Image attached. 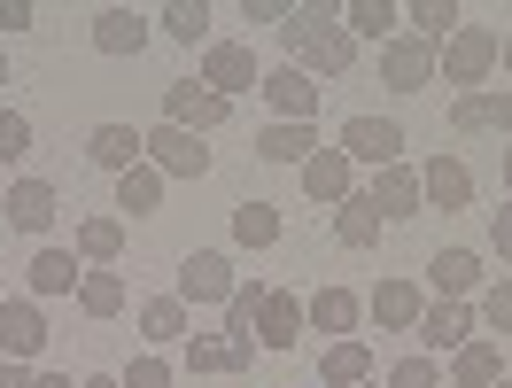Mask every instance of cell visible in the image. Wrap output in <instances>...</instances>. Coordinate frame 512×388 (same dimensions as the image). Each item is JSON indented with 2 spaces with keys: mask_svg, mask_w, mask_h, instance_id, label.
Masks as SVG:
<instances>
[{
  "mask_svg": "<svg viewBox=\"0 0 512 388\" xmlns=\"http://www.w3.org/2000/svg\"><path fill=\"white\" fill-rule=\"evenodd\" d=\"M280 47L295 55V70H326V78H342L357 55V39L334 24V8L326 0H295V16L280 24Z\"/></svg>",
  "mask_w": 512,
  "mask_h": 388,
  "instance_id": "cell-1",
  "label": "cell"
},
{
  "mask_svg": "<svg viewBox=\"0 0 512 388\" xmlns=\"http://www.w3.org/2000/svg\"><path fill=\"white\" fill-rule=\"evenodd\" d=\"M497 47H505L497 32H481V24H458V32L435 47V70H443L450 86H466V94H474L481 78H489V63H497Z\"/></svg>",
  "mask_w": 512,
  "mask_h": 388,
  "instance_id": "cell-2",
  "label": "cell"
},
{
  "mask_svg": "<svg viewBox=\"0 0 512 388\" xmlns=\"http://www.w3.org/2000/svg\"><path fill=\"white\" fill-rule=\"evenodd\" d=\"M350 163H373V171H388V163L404 156V125L396 117H342V140H334Z\"/></svg>",
  "mask_w": 512,
  "mask_h": 388,
  "instance_id": "cell-3",
  "label": "cell"
},
{
  "mask_svg": "<svg viewBox=\"0 0 512 388\" xmlns=\"http://www.w3.org/2000/svg\"><path fill=\"white\" fill-rule=\"evenodd\" d=\"M233 288H241V280H233V257H225V249H194L187 264H179V303H233Z\"/></svg>",
  "mask_w": 512,
  "mask_h": 388,
  "instance_id": "cell-4",
  "label": "cell"
},
{
  "mask_svg": "<svg viewBox=\"0 0 512 388\" xmlns=\"http://www.w3.org/2000/svg\"><path fill=\"white\" fill-rule=\"evenodd\" d=\"M256 94L280 109V125H319V86H311V70L280 63V70H264V86H256Z\"/></svg>",
  "mask_w": 512,
  "mask_h": 388,
  "instance_id": "cell-5",
  "label": "cell"
},
{
  "mask_svg": "<svg viewBox=\"0 0 512 388\" xmlns=\"http://www.w3.org/2000/svg\"><path fill=\"white\" fill-rule=\"evenodd\" d=\"M39 350H47V319H39V303L8 295V303H0V365H32Z\"/></svg>",
  "mask_w": 512,
  "mask_h": 388,
  "instance_id": "cell-6",
  "label": "cell"
},
{
  "mask_svg": "<svg viewBox=\"0 0 512 388\" xmlns=\"http://www.w3.org/2000/svg\"><path fill=\"white\" fill-rule=\"evenodd\" d=\"M225 117H233V101H218L210 86H163V125H179V132H218Z\"/></svg>",
  "mask_w": 512,
  "mask_h": 388,
  "instance_id": "cell-7",
  "label": "cell"
},
{
  "mask_svg": "<svg viewBox=\"0 0 512 388\" xmlns=\"http://www.w3.org/2000/svg\"><path fill=\"white\" fill-rule=\"evenodd\" d=\"M148 163H156L163 179H202V171H210V148H202V132L156 125L148 132Z\"/></svg>",
  "mask_w": 512,
  "mask_h": 388,
  "instance_id": "cell-8",
  "label": "cell"
},
{
  "mask_svg": "<svg viewBox=\"0 0 512 388\" xmlns=\"http://www.w3.org/2000/svg\"><path fill=\"white\" fill-rule=\"evenodd\" d=\"M381 78L388 86H396V94H427V86H435V47H427V39H388L381 47Z\"/></svg>",
  "mask_w": 512,
  "mask_h": 388,
  "instance_id": "cell-9",
  "label": "cell"
},
{
  "mask_svg": "<svg viewBox=\"0 0 512 388\" xmlns=\"http://www.w3.org/2000/svg\"><path fill=\"white\" fill-rule=\"evenodd\" d=\"M202 86H210L218 101H241V94H256L264 78H256L249 47H210V55H202Z\"/></svg>",
  "mask_w": 512,
  "mask_h": 388,
  "instance_id": "cell-10",
  "label": "cell"
},
{
  "mask_svg": "<svg viewBox=\"0 0 512 388\" xmlns=\"http://www.w3.org/2000/svg\"><path fill=\"white\" fill-rule=\"evenodd\" d=\"M86 163H101V171H117V179H125L132 163H148V132H132V125H94V132H86Z\"/></svg>",
  "mask_w": 512,
  "mask_h": 388,
  "instance_id": "cell-11",
  "label": "cell"
},
{
  "mask_svg": "<svg viewBox=\"0 0 512 388\" xmlns=\"http://www.w3.org/2000/svg\"><path fill=\"white\" fill-rule=\"evenodd\" d=\"M303 295H280V288H264V311H256V342L264 350H295L303 342Z\"/></svg>",
  "mask_w": 512,
  "mask_h": 388,
  "instance_id": "cell-12",
  "label": "cell"
},
{
  "mask_svg": "<svg viewBox=\"0 0 512 388\" xmlns=\"http://www.w3.org/2000/svg\"><path fill=\"white\" fill-rule=\"evenodd\" d=\"M0 210H8V226H16V233H47V226H55V210H63V194L47 187V179H16Z\"/></svg>",
  "mask_w": 512,
  "mask_h": 388,
  "instance_id": "cell-13",
  "label": "cell"
},
{
  "mask_svg": "<svg viewBox=\"0 0 512 388\" xmlns=\"http://www.w3.org/2000/svg\"><path fill=\"white\" fill-rule=\"evenodd\" d=\"M412 334L427 342V357L466 350V342H474V311H466V303H435V311H419V326H412Z\"/></svg>",
  "mask_w": 512,
  "mask_h": 388,
  "instance_id": "cell-14",
  "label": "cell"
},
{
  "mask_svg": "<svg viewBox=\"0 0 512 388\" xmlns=\"http://www.w3.org/2000/svg\"><path fill=\"white\" fill-rule=\"evenodd\" d=\"M148 32H156V24H148L140 8H101V16H94V47H101V55H140Z\"/></svg>",
  "mask_w": 512,
  "mask_h": 388,
  "instance_id": "cell-15",
  "label": "cell"
},
{
  "mask_svg": "<svg viewBox=\"0 0 512 388\" xmlns=\"http://www.w3.org/2000/svg\"><path fill=\"white\" fill-rule=\"evenodd\" d=\"M419 194H427L435 210H466V202H474V171H466L458 156H435L427 171H419Z\"/></svg>",
  "mask_w": 512,
  "mask_h": 388,
  "instance_id": "cell-16",
  "label": "cell"
},
{
  "mask_svg": "<svg viewBox=\"0 0 512 388\" xmlns=\"http://www.w3.org/2000/svg\"><path fill=\"white\" fill-rule=\"evenodd\" d=\"M450 125H458V132H512V86H505V94H481V86H474V94H458V101H450Z\"/></svg>",
  "mask_w": 512,
  "mask_h": 388,
  "instance_id": "cell-17",
  "label": "cell"
},
{
  "mask_svg": "<svg viewBox=\"0 0 512 388\" xmlns=\"http://www.w3.org/2000/svg\"><path fill=\"white\" fill-rule=\"evenodd\" d=\"M350 171H357V163L342 156V148H319V156L303 163V194H311V202H334V210H342V202H350Z\"/></svg>",
  "mask_w": 512,
  "mask_h": 388,
  "instance_id": "cell-18",
  "label": "cell"
},
{
  "mask_svg": "<svg viewBox=\"0 0 512 388\" xmlns=\"http://www.w3.org/2000/svg\"><path fill=\"white\" fill-rule=\"evenodd\" d=\"M256 156H264V163H295V171H303V163L319 156V125H264V132H256Z\"/></svg>",
  "mask_w": 512,
  "mask_h": 388,
  "instance_id": "cell-19",
  "label": "cell"
},
{
  "mask_svg": "<svg viewBox=\"0 0 512 388\" xmlns=\"http://www.w3.org/2000/svg\"><path fill=\"white\" fill-rule=\"evenodd\" d=\"M365 202H373L381 218H419V202H427V194H419V171H404V163H388L381 179H373V194H365Z\"/></svg>",
  "mask_w": 512,
  "mask_h": 388,
  "instance_id": "cell-20",
  "label": "cell"
},
{
  "mask_svg": "<svg viewBox=\"0 0 512 388\" xmlns=\"http://www.w3.org/2000/svg\"><path fill=\"white\" fill-rule=\"evenodd\" d=\"M357 311H365V303H357L350 288H319V295H303V319L319 326V334H334V342H350Z\"/></svg>",
  "mask_w": 512,
  "mask_h": 388,
  "instance_id": "cell-21",
  "label": "cell"
},
{
  "mask_svg": "<svg viewBox=\"0 0 512 388\" xmlns=\"http://www.w3.org/2000/svg\"><path fill=\"white\" fill-rule=\"evenodd\" d=\"M427 280L443 288V303H466V295L481 288V257H474V249H435V264H427Z\"/></svg>",
  "mask_w": 512,
  "mask_h": 388,
  "instance_id": "cell-22",
  "label": "cell"
},
{
  "mask_svg": "<svg viewBox=\"0 0 512 388\" xmlns=\"http://www.w3.org/2000/svg\"><path fill=\"white\" fill-rule=\"evenodd\" d=\"M319 381L326 388H357V381H373V350L365 342H326V357H319Z\"/></svg>",
  "mask_w": 512,
  "mask_h": 388,
  "instance_id": "cell-23",
  "label": "cell"
},
{
  "mask_svg": "<svg viewBox=\"0 0 512 388\" xmlns=\"http://www.w3.org/2000/svg\"><path fill=\"white\" fill-rule=\"evenodd\" d=\"M334 241H342V249H373V241H381V210H373L365 194H350V202L334 210Z\"/></svg>",
  "mask_w": 512,
  "mask_h": 388,
  "instance_id": "cell-24",
  "label": "cell"
},
{
  "mask_svg": "<svg viewBox=\"0 0 512 388\" xmlns=\"http://www.w3.org/2000/svg\"><path fill=\"white\" fill-rule=\"evenodd\" d=\"M365 311H373L381 326H419V311H427V303H419V288H412V280H381Z\"/></svg>",
  "mask_w": 512,
  "mask_h": 388,
  "instance_id": "cell-25",
  "label": "cell"
},
{
  "mask_svg": "<svg viewBox=\"0 0 512 388\" xmlns=\"http://www.w3.org/2000/svg\"><path fill=\"white\" fill-rule=\"evenodd\" d=\"M117 210H132V218L163 210V171H156V163H132L125 179H117Z\"/></svg>",
  "mask_w": 512,
  "mask_h": 388,
  "instance_id": "cell-26",
  "label": "cell"
},
{
  "mask_svg": "<svg viewBox=\"0 0 512 388\" xmlns=\"http://www.w3.org/2000/svg\"><path fill=\"white\" fill-rule=\"evenodd\" d=\"M450 373H458V388H489V381H505V350L474 334V342L458 350V365H450Z\"/></svg>",
  "mask_w": 512,
  "mask_h": 388,
  "instance_id": "cell-27",
  "label": "cell"
},
{
  "mask_svg": "<svg viewBox=\"0 0 512 388\" xmlns=\"http://www.w3.org/2000/svg\"><path fill=\"white\" fill-rule=\"evenodd\" d=\"M187 365L194 373H249L256 342H187Z\"/></svg>",
  "mask_w": 512,
  "mask_h": 388,
  "instance_id": "cell-28",
  "label": "cell"
},
{
  "mask_svg": "<svg viewBox=\"0 0 512 388\" xmlns=\"http://www.w3.org/2000/svg\"><path fill=\"white\" fill-rule=\"evenodd\" d=\"M342 32L350 39H396V8H388V0H350V8H342Z\"/></svg>",
  "mask_w": 512,
  "mask_h": 388,
  "instance_id": "cell-29",
  "label": "cell"
},
{
  "mask_svg": "<svg viewBox=\"0 0 512 388\" xmlns=\"http://www.w3.org/2000/svg\"><path fill=\"white\" fill-rule=\"evenodd\" d=\"M78 280H86V272H78V257H70V249H39V257H32V288H39V295H70Z\"/></svg>",
  "mask_w": 512,
  "mask_h": 388,
  "instance_id": "cell-30",
  "label": "cell"
},
{
  "mask_svg": "<svg viewBox=\"0 0 512 388\" xmlns=\"http://www.w3.org/2000/svg\"><path fill=\"white\" fill-rule=\"evenodd\" d=\"M233 241H241V249H272V241H280V210H272V202H241V210H233Z\"/></svg>",
  "mask_w": 512,
  "mask_h": 388,
  "instance_id": "cell-31",
  "label": "cell"
},
{
  "mask_svg": "<svg viewBox=\"0 0 512 388\" xmlns=\"http://www.w3.org/2000/svg\"><path fill=\"white\" fill-rule=\"evenodd\" d=\"M78 311H86V319H117V311H125V280H117V272H86V280H78Z\"/></svg>",
  "mask_w": 512,
  "mask_h": 388,
  "instance_id": "cell-32",
  "label": "cell"
},
{
  "mask_svg": "<svg viewBox=\"0 0 512 388\" xmlns=\"http://www.w3.org/2000/svg\"><path fill=\"white\" fill-rule=\"evenodd\" d=\"M140 334H148V342H187V303H179V295L140 303Z\"/></svg>",
  "mask_w": 512,
  "mask_h": 388,
  "instance_id": "cell-33",
  "label": "cell"
},
{
  "mask_svg": "<svg viewBox=\"0 0 512 388\" xmlns=\"http://www.w3.org/2000/svg\"><path fill=\"white\" fill-rule=\"evenodd\" d=\"M156 24H163L171 39H179V47H202V39H210V8H202V0H171Z\"/></svg>",
  "mask_w": 512,
  "mask_h": 388,
  "instance_id": "cell-34",
  "label": "cell"
},
{
  "mask_svg": "<svg viewBox=\"0 0 512 388\" xmlns=\"http://www.w3.org/2000/svg\"><path fill=\"white\" fill-rule=\"evenodd\" d=\"M117 249H125V218H86V226H78V257L109 264Z\"/></svg>",
  "mask_w": 512,
  "mask_h": 388,
  "instance_id": "cell-35",
  "label": "cell"
},
{
  "mask_svg": "<svg viewBox=\"0 0 512 388\" xmlns=\"http://www.w3.org/2000/svg\"><path fill=\"white\" fill-rule=\"evenodd\" d=\"M412 24H419V39H427V47H443V39L458 32L466 16H458V0H419V8H412Z\"/></svg>",
  "mask_w": 512,
  "mask_h": 388,
  "instance_id": "cell-36",
  "label": "cell"
},
{
  "mask_svg": "<svg viewBox=\"0 0 512 388\" xmlns=\"http://www.w3.org/2000/svg\"><path fill=\"white\" fill-rule=\"evenodd\" d=\"M388 388H443V373H435V357H404V365H388Z\"/></svg>",
  "mask_w": 512,
  "mask_h": 388,
  "instance_id": "cell-37",
  "label": "cell"
},
{
  "mask_svg": "<svg viewBox=\"0 0 512 388\" xmlns=\"http://www.w3.org/2000/svg\"><path fill=\"white\" fill-rule=\"evenodd\" d=\"M481 326H489V334H512V280H497V288L481 295Z\"/></svg>",
  "mask_w": 512,
  "mask_h": 388,
  "instance_id": "cell-38",
  "label": "cell"
},
{
  "mask_svg": "<svg viewBox=\"0 0 512 388\" xmlns=\"http://www.w3.org/2000/svg\"><path fill=\"white\" fill-rule=\"evenodd\" d=\"M16 156H32V125L16 109H0V163H16Z\"/></svg>",
  "mask_w": 512,
  "mask_h": 388,
  "instance_id": "cell-39",
  "label": "cell"
},
{
  "mask_svg": "<svg viewBox=\"0 0 512 388\" xmlns=\"http://www.w3.org/2000/svg\"><path fill=\"white\" fill-rule=\"evenodd\" d=\"M117 381H125V388H171V365H163V357H132Z\"/></svg>",
  "mask_w": 512,
  "mask_h": 388,
  "instance_id": "cell-40",
  "label": "cell"
},
{
  "mask_svg": "<svg viewBox=\"0 0 512 388\" xmlns=\"http://www.w3.org/2000/svg\"><path fill=\"white\" fill-rule=\"evenodd\" d=\"M295 0H241V24H288Z\"/></svg>",
  "mask_w": 512,
  "mask_h": 388,
  "instance_id": "cell-41",
  "label": "cell"
},
{
  "mask_svg": "<svg viewBox=\"0 0 512 388\" xmlns=\"http://www.w3.org/2000/svg\"><path fill=\"white\" fill-rule=\"evenodd\" d=\"M24 24H39L32 0H0V32H24Z\"/></svg>",
  "mask_w": 512,
  "mask_h": 388,
  "instance_id": "cell-42",
  "label": "cell"
},
{
  "mask_svg": "<svg viewBox=\"0 0 512 388\" xmlns=\"http://www.w3.org/2000/svg\"><path fill=\"white\" fill-rule=\"evenodd\" d=\"M489 249H497V257L512 264V202H505V210H497V218H489Z\"/></svg>",
  "mask_w": 512,
  "mask_h": 388,
  "instance_id": "cell-43",
  "label": "cell"
},
{
  "mask_svg": "<svg viewBox=\"0 0 512 388\" xmlns=\"http://www.w3.org/2000/svg\"><path fill=\"white\" fill-rule=\"evenodd\" d=\"M0 388H39V373L32 365H0Z\"/></svg>",
  "mask_w": 512,
  "mask_h": 388,
  "instance_id": "cell-44",
  "label": "cell"
},
{
  "mask_svg": "<svg viewBox=\"0 0 512 388\" xmlns=\"http://www.w3.org/2000/svg\"><path fill=\"white\" fill-rule=\"evenodd\" d=\"M78 388H125V381H117V373H86Z\"/></svg>",
  "mask_w": 512,
  "mask_h": 388,
  "instance_id": "cell-45",
  "label": "cell"
},
{
  "mask_svg": "<svg viewBox=\"0 0 512 388\" xmlns=\"http://www.w3.org/2000/svg\"><path fill=\"white\" fill-rule=\"evenodd\" d=\"M39 388H78V381H70V373H39Z\"/></svg>",
  "mask_w": 512,
  "mask_h": 388,
  "instance_id": "cell-46",
  "label": "cell"
},
{
  "mask_svg": "<svg viewBox=\"0 0 512 388\" xmlns=\"http://www.w3.org/2000/svg\"><path fill=\"white\" fill-rule=\"evenodd\" d=\"M497 55H505V70H512V39H505V47H497Z\"/></svg>",
  "mask_w": 512,
  "mask_h": 388,
  "instance_id": "cell-47",
  "label": "cell"
},
{
  "mask_svg": "<svg viewBox=\"0 0 512 388\" xmlns=\"http://www.w3.org/2000/svg\"><path fill=\"white\" fill-rule=\"evenodd\" d=\"M505 187H512V148H505Z\"/></svg>",
  "mask_w": 512,
  "mask_h": 388,
  "instance_id": "cell-48",
  "label": "cell"
},
{
  "mask_svg": "<svg viewBox=\"0 0 512 388\" xmlns=\"http://www.w3.org/2000/svg\"><path fill=\"white\" fill-rule=\"evenodd\" d=\"M0 86H8V55H0Z\"/></svg>",
  "mask_w": 512,
  "mask_h": 388,
  "instance_id": "cell-49",
  "label": "cell"
},
{
  "mask_svg": "<svg viewBox=\"0 0 512 388\" xmlns=\"http://www.w3.org/2000/svg\"><path fill=\"white\" fill-rule=\"evenodd\" d=\"M489 388H512V381H489Z\"/></svg>",
  "mask_w": 512,
  "mask_h": 388,
  "instance_id": "cell-50",
  "label": "cell"
},
{
  "mask_svg": "<svg viewBox=\"0 0 512 388\" xmlns=\"http://www.w3.org/2000/svg\"><path fill=\"white\" fill-rule=\"evenodd\" d=\"M357 388H373V381H357Z\"/></svg>",
  "mask_w": 512,
  "mask_h": 388,
  "instance_id": "cell-51",
  "label": "cell"
}]
</instances>
